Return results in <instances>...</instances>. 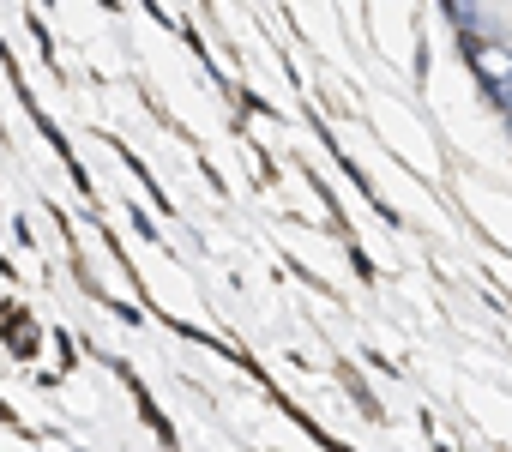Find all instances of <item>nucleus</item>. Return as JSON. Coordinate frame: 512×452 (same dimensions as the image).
<instances>
[{
  "label": "nucleus",
  "mask_w": 512,
  "mask_h": 452,
  "mask_svg": "<svg viewBox=\"0 0 512 452\" xmlns=\"http://www.w3.org/2000/svg\"><path fill=\"white\" fill-rule=\"evenodd\" d=\"M452 19L458 25H476V0H452Z\"/></svg>",
  "instance_id": "f03ea898"
},
{
  "label": "nucleus",
  "mask_w": 512,
  "mask_h": 452,
  "mask_svg": "<svg viewBox=\"0 0 512 452\" xmlns=\"http://www.w3.org/2000/svg\"><path fill=\"white\" fill-rule=\"evenodd\" d=\"M494 103H500V109H506V121H512V73H500V79H494Z\"/></svg>",
  "instance_id": "f257e3e1"
}]
</instances>
